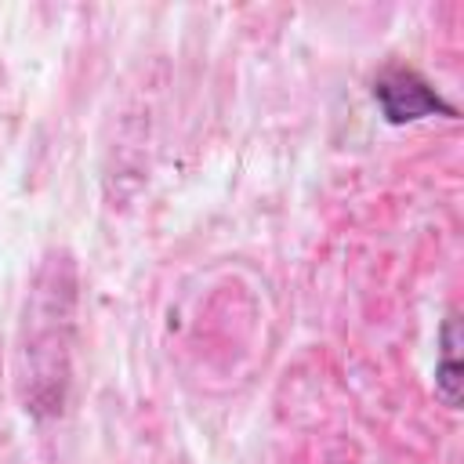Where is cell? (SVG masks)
Here are the masks:
<instances>
[{"label": "cell", "mask_w": 464, "mask_h": 464, "mask_svg": "<svg viewBox=\"0 0 464 464\" xmlns=\"http://www.w3.org/2000/svg\"><path fill=\"white\" fill-rule=\"evenodd\" d=\"M373 98H377L388 123H413V120H424L431 112H439L446 120H457V109L420 72H413L406 65L384 69L373 80Z\"/></svg>", "instance_id": "1"}, {"label": "cell", "mask_w": 464, "mask_h": 464, "mask_svg": "<svg viewBox=\"0 0 464 464\" xmlns=\"http://www.w3.org/2000/svg\"><path fill=\"white\" fill-rule=\"evenodd\" d=\"M435 392L446 399V406L460 402V362H457V319L453 315L442 326V359L435 366Z\"/></svg>", "instance_id": "2"}]
</instances>
